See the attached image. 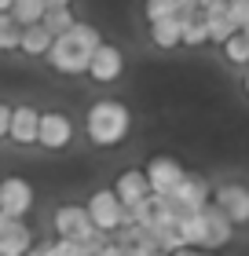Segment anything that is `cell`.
<instances>
[{"label": "cell", "instance_id": "obj_25", "mask_svg": "<svg viewBox=\"0 0 249 256\" xmlns=\"http://www.w3.org/2000/svg\"><path fill=\"white\" fill-rule=\"evenodd\" d=\"M223 15L234 22V30H242L249 22V0H227V4H223Z\"/></svg>", "mask_w": 249, "mask_h": 256}, {"label": "cell", "instance_id": "obj_9", "mask_svg": "<svg viewBox=\"0 0 249 256\" xmlns=\"http://www.w3.org/2000/svg\"><path fill=\"white\" fill-rule=\"evenodd\" d=\"M70 139H74V121L59 110H44L37 124V143L44 150H66Z\"/></svg>", "mask_w": 249, "mask_h": 256}, {"label": "cell", "instance_id": "obj_19", "mask_svg": "<svg viewBox=\"0 0 249 256\" xmlns=\"http://www.w3.org/2000/svg\"><path fill=\"white\" fill-rule=\"evenodd\" d=\"M44 11H48V4H44V0H15L11 18L26 30V26H37V22H44Z\"/></svg>", "mask_w": 249, "mask_h": 256}, {"label": "cell", "instance_id": "obj_6", "mask_svg": "<svg viewBox=\"0 0 249 256\" xmlns=\"http://www.w3.org/2000/svg\"><path fill=\"white\" fill-rule=\"evenodd\" d=\"M33 208V187L22 176H4L0 180V216L4 220H26Z\"/></svg>", "mask_w": 249, "mask_h": 256}, {"label": "cell", "instance_id": "obj_36", "mask_svg": "<svg viewBox=\"0 0 249 256\" xmlns=\"http://www.w3.org/2000/svg\"><path fill=\"white\" fill-rule=\"evenodd\" d=\"M198 256H212V252H198Z\"/></svg>", "mask_w": 249, "mask_h": 256}, {"label": "cell", "instance_id": "obj_11", "mask_svg": "<svg viewBox=\"0 0 249 256\" xmlns=\"http://www.w3.org/2000/svg\"><path fill=\"white\" fill-rule=\"evenodd\" d=\"M121 70H125L121 48H114V44H99V48L92 52V62H88V77H92V80L110 84V80L121 77Z\"/></svg>", "mask_w": 249, "mask_h": 256}, {"label": "cell", "instance_id": "obj_14", "mask_svg": "<svg viewBox=\"0 0 249 256\" xmlns=\"http://www.w3.org/2000/svg\"><path fill=\"white\" fill-rule=\"evenodd\" d=\"M231 238H234V224L220 212L216 205H209L205 208V249L201 252H216V249L227 246Z\"/></svg>", "mask_w": 249, "mask_h": 256}, {"label": "cell", "instance_id": "obj_7", "mask_svg": "<svg viewBox=\"0 0 249 256\" xmlns=\"http://www.w3.org/2000/svg\"><path fill=\"white\" fill-rule=\"evenodd\" d=\"M169 202L176 208V216H191V212H201V208L212 205V187H209L205 176H191V172H187V180L180 183V190H176Z\"/></svg>", "mask_w": 249, "mask_h": 256}, {"label": "cell", "instance_id": "obj_21", "mask_svg": "<svg viewBox=\"0 0 249 256\" xmlns=\"http://www.w3.org/2000/svg\"><path fill=\"white\" fill-rule=\"evenodd\" d=\"M74 11H70V8H48V11H44V22H41V26L44 30H48L52 33V37H63V33H70V30H74Z\"/></svg>", "mask_w": 249, "mask_h": 256}, {"label": "cell", "instance_id": "obj_28", "mask_svg": "<svg viewBox=\"0 0 249 256\" xmlns=\"http://www.w3.org/2000/svg\"><path fill=\"white\" fill-rule=\"evenodd\" d=\"M96 256H125V252H121V246H117V242H106L103 249H96Z\"/></svg>", "mask_w": 249, "mask_h": 256}, {"label": "cell", "instance_id": "obj_22", "mask_svg": "<svg viewBox=\"0 0 249 256\" xmlns=\"http://www.w3.org/2000/svg\"><path fill=\"white\" fill-rule=\"evenodd\" d=\"M22 40V26L11 15H0V52H19Z\"/></svg>", "mask_w": 249, "mask_h": 256}, {"label": "cell", "instance_id": "obj_18", "mask_svg": "<svg viewBox=\"0 0 249 256\" xmlns=\"http://www.w3.org/2000/svg\"><path fill=\"white\" fill-rule=\"evenodd\" d=\"M180 18H161V22H150V40L158 48H180Z\"/></svg>", "mask_w": 249, "mask_h": 256}, {"label": "cell", "instance_id": "obj_33", "mask_svg": "<svg viewBox=\"0 0 249 256\" xmlns=\"http://www.w3.org/2000/svg\"><path fill=\"white\" fill-rule=\"evenodd\" d=\"M172 256H198V249H180V252H172Z\"/></svg>", "mask_w": 249, "mask_h": 256}, {"label": "cell", "instance_id": "obj_34", "mask_svg": "<svg viewBox=\"0 0 249 256\" xmlns=\"http://www.w3.org/2000/svg\"><path fill=\"white\" fill-rule=\"evenodd\" d=\"M238 33H242V37H245V40H249V22H245V26H242V30H238Z\"/></svg>", "mask_w": 249, "mask_h": 256}, {"label": "cell", "instance_id": "obj_30", "mask_svg": "<svg viewBox=\"0 0 249 256\" xmlns=\"http://www.w3.org/2000/svg\"><path fill=\"white\" fill-rule=\"evenodd\" d=\"M223 4H227V0H198L201 11H212V8H223Z\"/></svg>", "mask_w": 249, "mask_h": 256}, {"label": "cell", "instance_id": "obj_1", "mask_svg": "<svg viewBox=\"0 0 249 256\" xmlns=\"http://www.w3.org/2000/svg\"><path fill=\"white\" fill-rule=\"evenodd\" d=\"M85 128L96 146H117V143H125L128 128H132V114H128L121 99H99V102H92Z\"/></svg>", "mask_w": 249, "mask_h": 256}, {"label": "cell", "instance_id": "obj_3", "mask_svg": "<svg viewBox=\"0 0 249 256\" xmlns=\"http://www.w3.org/2000/svg\"><path fill=\"white\" fill-rule=\"evenodd\" d=\"M44 59L52 62V70H59V74H88V62H92V48H85L74 33H63V37L52 40V48Z\"/></svg>", "mask_w": 249, "mask_h": 256}, {"label": "cell", "instance_id": "obj_31", "mask_svg": "<svg viewBox=\"0 0 249 256\" xmlns=\"http://www.w3.org/2000/svg\"><path fill=\"white\" fill-rule=\"evenodd\" d=\"M11 8H15V0H0V15H11Z\"/></svg>", "mask_w": 249, "mask_h": 256}, {"label": "cell", "instance_id": "obj_29", "mask_svg": "<svg viewBox=\"0 0 249 256\" xmlns=\"http://www.w3.org/2000/svg\"><path fill=\"white\" fill-rule=\"evenodd\" d=\"M26 256H52V242H41V246H33Z\"/></svg>", "mask_w": 249, "mask_h": 256}, {"label": "cell", "instance_id": "obj_5", "mask_svg": "<svg viewBox=\"0 0 249 256\" xmlns=\"http://www.w3.org/2000/svg\"><path fill=\"white\" fill-rule=\"evenodd\" d=\"M85 212H88L92 227H96L99 234H114V230L125 227V208H121V202H117L114 190H96L88 198Z\"/></svg>", "mask_w": 249, "mask_h": 256}, {"label": "cell", "instance_id": "obj_37", "mask_svg": "<svg viewBox=\"0 0 249 256\" xmlns=\"http://www.w3.org/2000/svg\"><path fill=\"white\" fill-rule=\"evenodd\" d=\"M0 224H4V216H0Z\"/></svg>", "mask_w": 249, "mask_h": 256}, {"label": "cell", "instance_id": "obj_13", "mask_svg": "<svg viewBox=\"0 0 249 256\" xmlns=\"http://www.w3.org/2000/svg\"><path fill=\"white\" fill-rule=\"evenodd\" d=\"M33 249V230L26 220H4L0 224V256H26Z\"/></svg>", "mask_w": 249, "mask_h": 256}, {"label": "cell", "instance_id": "obj_16", "mask_svg": "<svg viewBox=\"0 0 249 256\" xmlns=\"http://www.w3.org/2000/svg\"><path fill=\"white\" fill-rule=\"evenodd\" d=\"M176 224H180V238H183L187 249H198V252L205 249V208L191 212V216H180Z\"/></svg>", "mask_w": 249, "mask_h": 256}, {"label": "cell", "instance_id": "obj_27", "mask_svg": "<svg viewBox=\"0 0 249 256\" xmlns=\"http://www.w3.org/2000/svg\"><path fill=\"white\" fill-rule=\"evenodd\" d=\"M8 124H11V106L0 102V139H8Z\"/></svg>", "mask_w": 249, "mask_h": 256}, {"label": "cell", "instance_id": "obj_15", "mask_svg": "<svg viewBox=\"0 0 249 256\" xmlns=\"http://www.w3.org/2000/svg\"><path fill=\"white\" fill-rule=\"evenodd\" d=\"M52 40H55V37L37 22V26H26V30H22L19 52H26L30 59H44V55H48V48H52Z\"/></svg>", "mask_w": 249, "mask_h": 256}, {"label": "cell", "instance_id": "obj_8", "mask_svg": "<svg viewBox=\"0 0 249 256\" xmlns=\"http://www.w3.org/2000/svg\"><path fill=\"white\" fill-rule=\"evenodd\" d=\"M212 205H216L234 227L249 224V187L245 183H220V187L212 190Z\"/></svg>", "mask_w": 249, "mask_h": 256}, {"label": "cell", "instance_id": "obj_24", "mask_svg": "<svg viewBox=\"0 0 249 256\" xmlns=\"http://www.w3.org/2000/svg\"><path fill=\"white\" fill-rule=\"evenodd\" d=\"M70 33H74V37L85 44V48H92V52H96L99 44H103V40H99V30L92 26V22H74V30H70Z\"/></svg>", "mask_w": 249, "mask_h": 256}, {"label": "cell", "instance_id": "obj_20", "mask_svg": "<svg viewBox=\"0 0 249 256\" xmlns=\"http://www.w3.org/2000/svg\"><path fill=\"white\" fill-rule=\"evenodd\" d=\"M205 26H209V40L212 44H223L227 37H234V22L223 15V8H212V11H205Z\"/></svg>", "mask_w": 249, "mask_h": 256}, {"label": "cell", "instance_id": "obj_4", "mask_svg": "<svg viewBox=\"0 0 249 256\" xmlns=\"http://www.w3.org/2000/svg\"><path fill=\"white\" fill-rule=\"evenodd\" d=\"M143 176H147V183H150V194H154V198H172L176 190H180V183L187 180V168H183L176 158L158 154V158L147 161Z\"/></svg>", "mask_w": 249, "mask_h": 256}, {"label": "cell", "instance_id": "obj_2", "mask_svg": "<svg viewBox=\"0 0 249 256\" xmlns=\"http://www.w3.org/2000/svg\"><path fill=\"white\" fill-rule=\"evenodd\" d=\"M55 234L63 242H81V246H103V234L92 227V220L85 212V205H59L55 216Z\"/></svg>", "mask_w": 249, "mask_h": 256}, {"label": "cell", "instance_id": "obj_17", "mask_svg": "<svg viewBox=\"0 0 249 256\" xmlns=\"http://www.w3.org/2000/svg\"><path fill=\"white\" fill-rule=\"evenodd\" d=\"M180 26H183V33H180V44H187V48H198V44H205L209 40V26H205V11H191V15H183L180 18Z\"/></svg>", "mask_w": 249, "mask_h": 256}, {"label": "cell", "instance_id": "obj_12", "mask_svg": "<svg viewBox=\"0 0 249 256\" xmlns=\"http://www.w3.org/2000/svg\"><path fill=\"white\" fill-rule=\"evenodd\" d=\"M37 124H41V110L37 106H11L8 139L19 143V146H33L37 143Z\"/></svg>", "mask_w": 249, "mask_h": 256}, {"label": "cell", "instance_id": "obj_10", "mask_svg": "<svg viewBox=\"0 0 249 256\" xmlns=\"http://www.w3.org/2000/svg\"><path fill=\"white\" fill-rule=\"evenodd\" d=\"M114 194H117V202H121L125 212H128V208H136V205H143L147 198H150V183H147V176H143V168L121 172V176L114 180Z\"/></svg>", "mask_w": 249, "mask_h": 256}, {"label": "cell", "instance_id": "obj_35", "mask_svg": "<svg viewBox=\"0 0 249 256\" xmlns=\"http://www.w3.org/2000/svg\"><path fill=\"white\" fill-rule=\"evenodd\" d=\"M245 92H249V74H245Z\"/></svg>", "mask_w": 249, "mask_h": 256}, {"label": "cell", "instance_id": "obj_26", "mask_svg": "<svg viewBox=\"0 0 249 256\" xmlns=\"http://www.w3.org/2000/svg\"><path fill=\"white\" fill-rule=\"evenodd\" d=\"M143 11H147V18H150V22L176 18V11H172V0H147V4H143Z\"/></svg>", "mask_w": 249, "mask_h": 256}, {"label": "cell", "instance_id": "obj_23", "mask_svg": "<svg viewBox=\"0 0 249 256\" xmlns=\"http://www.w3.org/2000/svg\"><path fill=\"white\" fill-rule=\"evenodd\" d=\"M223 48V55H227V62H238V66H245L249 62V40L242 37V33H234V37H227L220 44Z\"/></svg>", "mask_w": 249, "mask_h": 256}, {"label": "cell", "instance_id": "obj_32", "mask_svg": "<svg viewBox=\"0 0 249 256\" xmlns=\"http://www.w3.org/2000/svg\"><path fill=\"white\" fill-rule=\"evenodd\" d=\"M48 8H70V0H44Z\"/></svg>", "mask_w": 249, "mask_h": 256}]
</instances>
